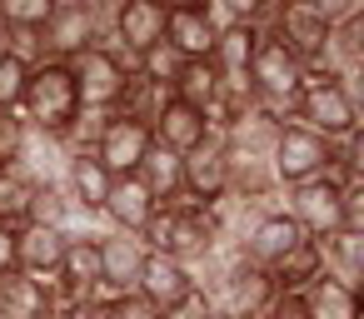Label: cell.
<instances>
[{
	"label": "cell",
	"mask_w": 364,
	"mask_h": 319,
	"mask_svg": "<svg viewBox=\"0 0 364 319\" xmlns=\"http://www.w3.org/2000/svg\"><path fill=\"white\" fill-rule=\"evenodd\" d=\"M289 304L299 309V319H364V299L359 289L329 279V274H314L304 289L289 294Z\"/></svg>",
	"instance_id": "obj_20"
},
{
	"label": "cell",
	"mask_w": 364,
	"mask_h": 319,
	"mask_svg": "<svg viewBox=\"0 0 364 319\" xmlns=\"http://www.w3.org/2000/svg\"><path fill=\"white\" fill-rule=\"evenodd\" d=\"M70 70H75V90H80V110H90V115H110L135 80V60H125L105 40H95L85 55H75Z\"/></svg>",
	"instance_id": "obj_5"
},
{
	"label": "cell",
	"mask_w": 364,
	"mask_h": 319,
	"mask_svg": "<svg viewBox=\"0 0 364 319\" xmlns=\"http://www.w3.org/2000/svg\"><path fill=\"white\" fill-rule=\"evenodd\" d=\"M140 244H145L150 254H175V259H185V264H200L210 249H220V244H230V239L220 234L215 210L190 205V200H175V205H160V210L150 215V225L140 229Z\"/></svg>",
	"instance_id": "obj_2"
},
{
	"label": "cell",
	"mask_w": 364,
	"mask_h": 319,
	"mask_svg": "<svg viewBox=\"0 0 364 319\" xmlns=\"http://www.w3.org/2000/svg\"><path fill=\"white\" fill-rule=\"evenodd\" d=\"M155 210H160V205L150 200V190L140 185V175H115V180H110V195H105V205H100V220H105L110 229L140 234Z\"/></svg>",
	"instance_id": "obj_22"
},
{
	"label": "cell",
	"mask_w": 364,
	"mask_h": 319,
	"mask_svg": "<svg viewBox=\"0 0 364 319\" xmlns=\"http://www.w3.org/2000/svg\"><path fill=\"white\" fill-rule=\"evenodd\" d=\"M6 31H41L50 21V0H0Z\"/></svg>",
	"instance_id": "obj_30"
},
{
	"label": "cell",
	"mask_w": 364,
	"mask_h": 319,
	"mask_svg": "<svg viewBox=\"0 0 364 319\" xmlns=\"http://www.w3.org/2000/svg\"><path fill=\"white\" fill-rule=\"evenodd\" d=\"M11 269H16V229L0 225V274H11Z\"/></svg>",
	"instance_id": "obj_37"
},
{
	"label": "cell",
	"mask_w": 364,
	"mask_h": 319,
	"mask_svg": "<svg viewBox=\"0 0 364 319\" xmlns=\"http://www.w3.org/2000/svg\"><path fill=\"white\" fill-rule=\"evenodd\" d=\"M95 249H100V299L105 294H130L135 279H140V264H145V244L140 234H125V229H100L95 234Z\"/></svg>",
	"instance_id": "obj_15"
},
{
	"label": "cell",
	"mask_w": 364,
	"mask_h": 319,
	"mask_svg": "<svg viewBox=\"0 0 364 319\" xmlns=\"http://www.w3.org/2000/svg\"><path fill=\"white\" fill-rule=\"evenodd\" d=\"M135 294L150 299L160 314H170V309H180L185 299H195L200 284H195V269H190L185 259H175V254H145L140 279H135Z\"/></svg>",
	"instance_id": "obj_14"
},
{
	"label": "cell",
	"mask_w": 364,
	"mask_h": 319,
	"mask_svg": "<svg viewBox=\"0 0 364 319\" xmlns=\"http://www.w3.org/2000/svg\"><path fill=\"white\" fill-rule=\"evenodd\" d=\"M314 274H324V254H319V239H309V234H304V239H299V244H294V249L269 269V279H274V289H279V294L304 289Z\"/></svg>",
	"instance_id": "obj_27"
},
{
	"label": "cell",
	"mask_w": 364,
	"mask_h": 319,
	"mask_svg": "<svg viewBox=\"0 0 364 319\" xmlns=\"http://www.w3.org/2000/svg\"><path fill=\"white\" fill-rule=\"evenodd\" d=\"M26 145V120L21 110H0V165H11Z\"/></svg>",
	"instance_id": "obj_34"
},
{
	"label": "cell",
	"mask_w": 364,
	"mask_h": 319,
	"mask_svg": "<svg viewBox=\"0 0 364 319\" xmlns=\"http://www.w3.org/2000/svg\"><path fill=\"white\" fill-rule=\"evenodd\" d=\"M170 0H110L105 11V45H115L125 60H140L150 45L165 40Z\"/></svg>",
	"instance_id": "obj_7"
},
{
	"label": "cell",
	"mask_w": 364,
	"mask_h": 319,
	"mask_svg": "<svg viewBox=\"0 0 364 319\" xmlns=\"http://www.w3.org/2000/svg\"><path fill=\"white\" fill-rule=\"evenodd\" d=\"M55 319H105V299L90 294V299H65L55 304Z\"/></svg>",
	"instance_id": "obj_35"
},
{
	"label": "cell",
	"mask_w": 364,
	"mask_h": 319,
	"mask_svg": "<svg viewBox=\"0 0 364 319\" xmlns=\"http://www.w3.org/2000/svg\"><path fill=\"white\" fill-rule=\"evenodd\" d=\"M105 11H110V0H95V6H80V11H50V21L41 26L46 60H65L70 65L95 40H105Z\"/></svg>",
	"instance_id": "obj_10"
},
{
	"label": "cell",
	"mask_w": 364,
	"mask_h": 319,
	"mask_svg": "<svg viewBox=\"0 0 364 319\" xmlns=\"http://www.w3.org/2000/svg\"><path fill=\"white\" fill-rule=\"evenodd\" d=\"M180 170H185V200H190V205H205V210H210V205H220V200L230 195L220 135L205 140V145H195L190 155H180Z\"/></svg>",
	"instance_id": "obj_19"
},
{
	"label": "cell",
	"mask_w": 364,
	"mask_h": 319,
	"mask_svg": "<svg viewBox=\"0 0 364 319\" xmlns=\"http://www.w3.org/2000/svg\"><path fill=\"white\" fill-rule=\"evenodd\" d=\"M279 0H215V21H245V26H264L274 16Z\"/></svg>",
	"instance_id": "obj_32"
},
{
	"label": "cell",
	"mask_w": 364,
	"mask_h": 319,
	"mask_svg": "<svg viewBox=\"0 0 364 319\" xmlns=\"http://www.w3.org/2000/svg\"><path fill=\"white\" fill-rule=\"evenodd\" d=\"M289 220L309 234V239H324L334 229H344V185L334 175H314L304 185H289Z\"/></svg>",
	"instance_id": "obj_9"
},
{
	"label": "cell",
	"mask_w": 364,
	"mask_h": 319,
	"mask_svg": "<svg viewBox=\"0 0 364 319\" xmlns=\"http://www.w3.org/2000/svg\"><path fill=\"white\" fill-rule=\"evenodd\" d=\"M50 289H55V304L100 294V249H95V234H70L65 239V259H60Z\"/></svg>",
	"instance_id": "obj_16"
},
{
	"label": "cell",
	"mask_w": 364,
	"mask_h": 319,
	"mask_svg": "<svg viewBox=\"0 0 364 319\" xmlns=\"http://www.w3.org/2000/svg\"><path fill=\"white\" fill-rule=\"evenodd\" d=\"M299 6H309L319 21H329V26H339V21H349L354 11H359V0H299Z\"/></svg>",
	"instance_id": "obj_36"
},
{
	"label": "cell",
	"mask_w": 364,
	"mask_h": 319,
	"mask_svg": "<svg viewBox=\"0 0 364 319\" xmlns=\"http://www.w3.org/2000/svg\"><path fill=\"white\" fill-rule=\"evenodd\" d=\"M36 190H41V185L21 180V175H11V170H0V225L21 229V225L31 220V200H36Z\"/></svg>",
	"instance_id": "obj_29"
},
{
	"label": "cell",
	"mask_w": 364,
	"mask_h": 319,
	"mask_svg": "<svg viewBox=\"0 0 364 319\" xmlns=\"http://www.w3.org/2000/svg\"><path fill=\"white\" fill-rule=\"evenodd\" d=\"M0 319H55V289L21 269L0 274Z\"/></svg>",
	"instance_id": "obj_23"
},
{
	"label": "cell",
	"mask_w": 364,
	"mask_h": 319,
	"mask_svg": "<svg viewBox=\"0 0 364 319\" xmlns=\"http://www.w3.org/2000/svg\"><path fill=\"white\" fill-rule=\"evenodd\" d=\"M289 120H299L304 130H314V135H324V140H349V135L359 130V95H354L339 75L309 70L304 85H299V95H294Z\"/></svg>",
	"instance_id": "obj_3"
},
{
	"label": "cell",
	"mask_w": 364,
	"mask_h": 319,
	"mask_svg": "<svg viewBox=\"0 0 364 319\" xmlns=\"http://www.w3.org/2000/svg\"><path fill=\"white\" fill-rule=\"evenodd\" d=\"M259 36H264V26L220 21V31H215V50H210L215 70H220V75H250V60H255V50H259Z\"/></svg>",
	"instance_id": "obj_24"
},
{
	"label": "cell",
	"mask_w": 364,
	"mask_h": 319,
	"mask_svg": "<svg viewBox=\"0 0 364 319\" xmlns=\"http://www.w3.org/2000/svg\"><path fill=\"white\" fill-rule=\"evenodd\" d=\"M80 6H95V0H50V11H80Z\"/></svg>",
	"instance_id": "obj_38"
},
{
	"label": "cell",
	"mask_w": 364,
	"mask_h": 319,
	"mask_svg": "<svg viewBox=\"0 0 364 319\" xmlns=\"http://www.w3.org/2000/svg\"><path fill=\"white\" fill-rule=\"evenodd\" d=\"M334 160H339V140H324V135L304 130L299 120H279V135L269 145V175L279 190L304 185L314 175H329Z\"/></svg>",
	"instance_id": "obj_4"
},
{
	"label": "cell",
	"mask_w": 364,
	"mask_h": 319,
	"mask_svg": "<svg viewBox=\"0 0 364 319\" xmlns=\"http://www.w3.org/2000/svg\"><path fill=\"white\" fill-rule=\"evenodd\" d=\"M105 319H165V314L130 289V294H105Z\"/></svg>",
	"instance_id": "obj_33"
},
{
	"label": "cell",
	"mask_w": 364,
	"mask_h": 319,
	"mask_svg": "<svg viewBox=\"0 0 364 319\" xmlns=\"http://www.w3.org/2000/svg\"><path fill=\"white\" fill-rule=\"evenodd\" d=\"M6 36H11V31H6V21H0V55H6Z\"/></svg>",
	"instance_id": "obj_39"
},
{
	"label": "cell",
	"mask_w": 364,
	"mask_h": 319,
	"mask_svg": "<svg viewBox=\"0 0 364 319\" xmlns=\"http://www.w3.org/2000/svg\"><path fill=\"white\" fill-rule=\"evenodd\" d=\"M110 180H115V175L95 160V150H70V155H65L60 185H65V195H70V205H75L80 220H95V215H100V205H105V195H110Z\"/></svg>",
	"instance_id": "obj_17"
},
{
	"label": "cell",
	"mask_w": 364,
	"mask_h": 319,
	"mask_svg": "<svg viewBox=\"0 0 364 319\" xmlns=\"http://www.w3.org/2000/svg\"><path fill=\"white\" fill-rule=\"evenodd\" d=\"M319 254H324V274L359 289L364 284V229H334L319 239Z\"/></svg>",
	"instance_id": "obj_25"
},
{
	"label": "cell",
	"mask_w": 364,
	"mask_h": 319,
	"mask_svg": "<svg viewBox=\"0 0 364 319\" xmlns=\"http://www.w3.org/2000/svg\"><path fill=\"white\" fill-rule=\"evenodd\" d=\"M150 145H155V135H150V120H135V115H120V110H110L105 120H100V135H95V160L110 170V175H135L140 170V160L150 155Z\"/></svg>",
	"instance_id": "obj_11"
},
{
	"label": "cell",
	"mask_w": 364,
	"mask_h": 319,
	"mask_svg": "<svg viewBox=\"0 0 364 319\" xmlns=\"http://www.w3.org/2000/svg\"><path fill=\"white\" fill-rule=\"evenodd\" d=\"M304 239V229L289 220V210H255L250 215V225H245V234L235 239V249H240V259H250V264H259V269H274L294 244Z\"/></svg>",
	"instance_id": "obj_12"
},
{
	"label": "cell",
	"mask_w": 364,
	"mask_h": 319,
	"mask_svg": "<svg viewBox=\"0 0 364 319\" xmlns=\"http://www.w3.org/2000/svg\"><path fill=\"white\" fill-rule=\"evenodd\" d=\"M304 75H309V70H304L269 31H264V36H259V50H255V60H250V90H255V105L269 110V115H279V120H289Z\"/></svg>",
	"instance_id": "obj_6"
},
{
	"label": "cell",
	"mask_w": 364,
	"mask_h": 319,
	"mask_svg": "<svg viewBox=\"0 0 364 319\" xmlns=\"http://www.w3.org/2000/svg\"><path fill=\"white\" fill-rule=\"evenodd\" d=\"M26 80H31V65L16 60V55L6 50V55H0V110H21Z\"/></svg>",
	"instance_id": "obj_31"
},
{
	"label": "cell",
	"mask_w": 364,
	"mask_h": 319,
	"mask_svg": "<svg viewBox=\"0 0 364 319\" xmlns=\"http://www.w3.org/2000/svg\"><path fill=\"white\" fill-rule=\"evenodd\" d=\"M264 31H269L304 70H324V60H329V21H319L309 6H299V0H279L274 16L264 21Z\"/></svg>",
	"instance_id": "obj_8"
},
{
	"label": "cell",
	"mask_w": 364,
	"mask_h": 319,
	"mask_svg": "<svg viewBox=\"0 0 364 319\" xmlns=\"http://www.w3.org/2000/svg\"><path fill=\"white\" fill-rule=\"evenodd\" d=\"M65 239H70L65 229L26 220V225L16 229V269L31 274V279H41V284H50L55 269H60V259H65Z\"/></svg>",
	"instance_id": "obj_18"
},
{
	"label": "cell",
	"mask_w": 364,
	"mask_h": 319,
	"mask_svg": "<svg viewBox=\"0 0 364 319\" xmlns=\"http://www.w3.org/2000/svg\"><path fill=\"white\" fill-rule=\"evenodd\" d=\"M80 90H75V70L65 60H41L31 65V80H26V95H21V120L26 130L46 135V140H70L75 125H80Z\"/></svg>",
	"instance_id": "obj_1"
},
{
	"label": "cell",
	"mask_w": 364,
	"mask_h": 319,
	"mask_svg": "<svg viewBox=\"0 0 364 319\" xmlns=\"http://www.w3.org/2000/svg\"><path fill=\"white\" fill-rule=\"evenodd\" d=\"M135 175H140V185L150 190L155 205H175V200H185V170H180V155H175V150L150 145V155L140 160Z\"/></svg>",
	"instance_id": "obj_26"
},
{
	"label": "cell",
	"mask_w": 364,
	"mask_h": 319,
	"mask_svg": "<svg viewBox=\"0 0 364 319\" xmlns=\"http://www.w3.org/2000/svg\"><path fill=\"white\" fill-rule=\"evenodd\" d=\"M215 85H220V70H215V60H180V70H175V80H170V90L165 95H180V100H190V105H210V95H215Z\"/></svg>",
	"instance_id": "obj_28"
},
{
	"label": "cell",
	"mask_w": 364,
	"mask_h": 319,
	"mask_svg": "<svg viewBox=\"0 0 364 319\" xmlns=\"http://www.w3.org/2000/svg\"><path fill=\"white\" fill-rule=\"evenodd\" d=\"M215 11H190V6H170L165 16V45L180 55V60H210L215 50Z\"/></svg>",
	"instance_id": "obj_21"
},
{
	"label": "cell",
	"mask_w": 364,
	"mask_h": 319,
	"mask_svg": "<svg viewBox=\"0 0 364 319\" xmlns=\"http://www.w3.org/2000/svg\"><path fill=\"white\" fill-rule=\"evenodd\" d=\"M150 135H155L160 150H175V155H190L195 145L215 140L205 110L190 105V100H180V95H160V100H155V110H150Z\"/></svg>",
	"instance_id": "obj_13"
}]
</instances>
